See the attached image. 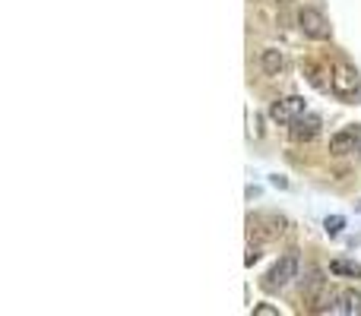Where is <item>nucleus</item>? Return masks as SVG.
Segmentation results:
<instances>
[{"instance_id":"obj_1","label":"nucleus","mask_w":361,"mask_h":316,"mask_svg":"<svg viewBox=\"0 0 361 316\" xmlns=\"http://www.w3.org/2000/svg\"><path fill=\"white\" fill-rule=\"evenodd\" d=\"M330 89H333V95H336L339 101H346V105H358V98H361V76H358V70H355L352 63L339 61L336 70H333V76H330Z\"/></svg>"},{"instance_id":"obj_2","label":"nucleus","mask_w":361,"mask_h":316,"mask_svg":"<svg viewBox=\"0 0 361 316\" xmlns=\"http://www.w3.org/2000/svg\"><path fill=\"white\" fill-rule=\"evenodd\" d=\"M295 279H298V253H286L263 275V288L266 291H282V288H288Z\"/></svg>"},{"instance_id":"obj_3","label":"nucleus","mask_w":361,"mask_h":316,"mask_svg":"<svg viewBox=\"0 0 361 316\" xmlns=\"http://www.w3.org/2000/svg\"><path fill=\"white\" fill-rule=\"evenodd\" d=\"M298 29H301V35H304V38H314V41H326V38L333 35L330 19H326L320 10H314V7H304L298 13Z\"/></svg>"},{"instance_id":"obj_4","label":"nucleus","mask_w":361,"mask_h":316,"mask_svg":"<svg viewBox=\"0 0 361 316\" xmlns=\"http://www.w3.org/2000/svg\"><path fill=\"white\" fill-rule=\"evenodd\" d=\"M301 114H308V105H304V98L301 95H288V98H279V101H272L270 105V117L276 124H292L298 121Z\"/></svg>"},{"instance_id":"obj_5","label":"nucleus","mask_w":361,"mask_h":316,"mask_svg":"<svg viewBox=\"0 0 361 316\" xmlns=\"http://www.w3.org/2000/svg\"><path fill=\"white\" fill-rule=\"evenodd\" d=\"M317 133H320V117H317V114H301L298 121L288 124L292 143H311Z\"/></svg>"},{"instance_id":"obj_6","label":"nucleus","mask_w":361,"mask_h":316,"mask_svg":"<svg viewBox=\"0 0 361 316\" xmlns=\"http://www.w3.org/2000/svg\"><path fill=\"white\" fill-rule=\"evenodd\" d=\"M358 143H361V133H358L355 127L339 130L336 136H330V155H336V158L352 155V152L358 149Z\"/></svg>"},{"instance_id":"obj_7","label":"nucleus","mask_w":361,"mask_h":316,"mask_svg":"<svg viewBox=\"0 0 361 316\" xmlns=\"http://www.w3.org/2000/svg\"><path fill=\"white\" fill-rule=\"evenodd\" d=\"M260 67H263L266 76H279L286 70V54L279 51V48H266V51L260 54Z\"/></svg>"},{"instance_id":"obj_8","label":"nucleus","mask_w":361,"mask_h":316,"mask_svg":"<svg viewBox=\"0 0 361 316\" xmlns=\"http://www.w3.org/2000/svg\"><path fill=\"white\" fill-rule=\"evenodd\" d=\"M333 275H349V279H361V266L358 263H349V259H333L330 263Z\"/></svg>"},{"instance_id":"obj_9","label":"nucleus","mask_w":361,"mask_h":316,"mask_svg":"<svg viewBox=\"0 0 361 316\" xmlns=\"http://www.w3.org/2000/svg\"><path fill=\"white\" fill-rule=\"evenodd\" d=\"M342 297H346V313L349 316H361V291L349 288V291H342Z\"/></svg>"},{"instance_id":"obj_10","label":"nucleus","mask_w":361,"mask_h":316,"mask_svg":"<svg viewBox=\"0 0 361 316\" xmlns=\"http://www.w3.org/2000/svg\"><path fill=\"white\" fill-rule=\"evenodd\" d=\"M342 228H346V219H342V215H326L324 219V231L330 234V237H336Z\"/></svg>"},{"instance_id":"obj_11","label":"nucleus","mask_w":361,"mask_h":316,"mask_svg":"<svg viewBox=\"0 0 361 316\" xmlns=\"http://www.w3.org/2000/svg\"><path fill=\"white\" fill-rule=\"evenodd\" d=\"M304 73H308V83L314 86V89H324V79H320V70H317L314 63H308V67H304Z\"/></svg>"},{"instance_id":"obj_12","label":"nucleus","mask_w":361,"mask_h":316,"mask_svg":"<svg viewBox=\"0 0 361 316\" xmlns=\"http://www.w3.org/2000/svg\"><path fill=\"white\" fill-rule=\"evenodd\" d=\"M254 313H257V316H276L279 310H276V307H270V304H257Z\"/></svg>"},{"instance_id":"obj_13","label":"nucleus","mask_w":361,"mask_h":316,"mask_svg":"<svg viewBox=\"0 0 361 316\" xmlns=\"http://www.w3.org/2000/svg\"><path fill=\"white\" fill-rule=\"evenodd\" d=\"M257 259H260V247H254V244H250V247H248V256H244V263L254 266Z\"/></svg>"},{"instance_id":"obj_14","label":"nucleus","mask_w":361,"mask_h":316,"mask_svg":"<svg viewBox=\"0 0 361 316\" xmlns=\"http://www.w3.org/2000/svg\"><path fill=\"white\" fill-rule=\"evenodd\" d=\"M270 184H272V187H288V184H286V177H279V174H272V177H270Z\"/></svg>"},{"instance_id":"obj_15","label":"nucleus","mask_w":361,"mask_h":316,"mask_svg":"<svg viewBox=\"0 0 361 316\" xmlns=\"http://www.w3.org/2000/svg\"><path fill=\"white\" fill-rule=\"evenodd\" d=\"M276 3H292V0H276Z\"/></svg>"},{"instance_id":"obj_16","label":"nucleus","mask_w":361,"mask_h":316,"mask_svg":"<svg viewBox=\"0 0 361 316\" xmlns=\"http://www.w3.org/2000/svg\"><path fill=\"white\" fill-rule=\"evenodd\" d=\"M355 209H358V212H361V203H355Z\"/></svg>"}]
</instances>
